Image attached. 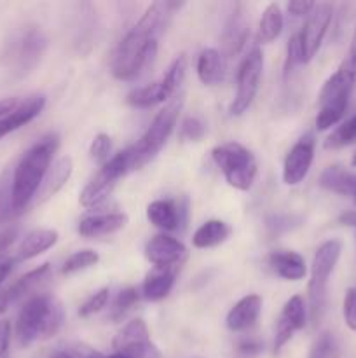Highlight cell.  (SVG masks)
Returning <instances> with one entry per match:
<instances>
[{"label": "cell", "instance_id": "obj_1", "mask_svg": "<svg viewBox=\"0 0 356 358\" xmlns=\"http://www.w3.org/2000/svg\"><path fill=\"white\" fill-rule=\"evenodd\" d=\"M58 145L59 136L56 133L45 135L17 161L13 171V205L17 213L24 212V208L30 205L34 196L40 189Z\"/></svg>", "mask_w": 356, "mask_h": 358}, {"label": "cell", "instance_id": "obj_2", "mask_svg": "<svg viewBox=\"0 0 356 358\" xmlns=\"http://www.w3.org/2000/svg\"><path fill=\"white\" fill-rule=\"evenodd\" d=\"M157 45L159 35L138 21L112 52L110 70L115 79L133 80L145 72L156 58Z\"/></svg>", "mask_w": 356, "mask_h": 358}, {"label": "cell", "instance_id": "obj_3", "mask_svg": "<svg viewBox=\"0 0 356 358\" xmlns=\"http://www.w3.org/2000/svg\"><path fill=\"white\" fill-rule=\"evenodd\" d=\"M65 313L58 299L47 294L30 297L17 315L16 338L21 346H30L38 339H49L61 329Z\"/></svg>", "mask_w": 356, "mask_h": 358}, {"label": "cell", "instance_id": "obj_4", "mask_svg": "<svg viewBox=\"0 0 356 358\" xmlns=\"http://www.w3.org/2000/svg\"><path fill=\"white\" fill-rule=\"evenodd\" d=\"M356 83V56L351 52L346 55L339 69L325 80L323 87L318 96V108L316 115V128L320 131L330 129L332 126L339 124L341 119L344 117L346 110L349 105V96Z\"/></svg>", "mask_w": 356, "mask_h": 358}, {"label": "cell", "instance_id": "obj_5", "mask_svg": "<svg viewBox=\"0 0 356 358\" xmlns=\"http://www.w3.org/2000/svg\"><path fill=\"white\" fill-rule=\"evenodd\" d=\"M181 108H184V96H175L173 100H170L164 105V108L157 112V115L150 122V126L143 133L142 138L128 149L131 171L145 166L149 161H152L161 152V149L166 145L171 133H173Z\"/></svg>", "mask_w": 356, "mask_h": 358}, {"label": "cell", "instance_id": "obj_6", "mask_svg": "<svg viewBox=\"0 0 356 358\" xmlns=\"http://www.w3.org/2000/svg\"><path fill=\"white\" fill-rule=\"evenodd\" d=\"M342 245L337 240H328L318 247L311 266L309 280V317L314 325L320 324L327 304V287L339 259H341Z\"/></svg>", "mask_w": 356, "mask_h": 358}, {"label": "cell", "instance_id": "obj_7", "mask_svg": "<svg viewBox=\"0 0 356 358\" xmlns=\"http://www.w3.org/2000/svg\"><path fill=\"white\" fill-rule=\"evenodd\" d=\"M212 157L230 187L250 191L258 171L257 159L250 149L237 142H225L212 150Z\"/></svg>", "mask_w": 356, "mask_h": 358}, {"label": "cell", "instance_id": "obj_8", "mask_svg": "<svg viewBox=\"0 0 356 358\" xmlns=\"http://www.w3.org/2000/svg\"><path fill=\"white\" fill-rule=\"evenodd\" d=\"M45 45H47V38L40 27H35V24L21 27L7 42L6 56L13 72L20 77L30 73L40 62Z\"/></svg>", "mask_w": 356, "mask_h": 358}, {"label": "cell", "instance_id": "obj_9", "mask_svg": "<svg viewBox=\"0 0 356 358\" xmlns=\"http://www.w3.org/2000/svg\"><path fill=\"white\" fill-rule=\"evenodd\" d=\"M129 171H131V166H129V150L126 149L122 152L112 156L101 166L96 177L82 189V192L79 196L80 205L84 208H96V206H100L101 203L110 198L119 178L128 175Z\"/></svg>", "mask_w": 356, "mask_h": 358}, {"label": "cell", "instance_id": "obj_10", "mask_svg": "<svg viewBox=\"0 0 356 358\" xmlns=\"http://www.w3.org/2000/svg\"><path fill=\"white\" fill-rule=\"evenodd\" d=\"M262 72H264V55L260 49H251L237 70L236 94L229 108L230 115H243L251 107L260 87Z\"/></svg>", "mask_w": 356, "mask_h": 358}, {"label": "cell", "instance_id": "obj_11", "mask_svg": "<svg viewBox=\"0 0 356 358\" xmlns=\"http://www.w3.org/2000/svg\"><path fill=\"white\" fill-rule=\"evenodd\" d=\"M332 16H334V6L332 3H314V9L311 10L306 23H304V28L299 31L307 62H311L316 56V52L320 51L328 27H330Z\"/></svg>", "mask_w": 356, "mask_h": 358}, {"label": "cell", "instance_id": "obj_12", "mask_svg": "<svg viewBox=\"0 0 356 358\" xmlns=\"http://www.w3.org/2000/svg\"><path fill=\"white\" fill-rule=\"evenodd\" d=\"M313 161L314 138L313 135H304L286 154L283 163V182L286 185H299L309 173Z\"/></svg>", "mask_w": 356, "mask_h": 358}, {"label": "cell", "instance_id": "obj_13", "mask_svg": "<svg viewBox=\"0 0 356 358\" xmlns=\"http://www.w3.org/2000/svg\"><path fill=\"white\" fill-rule=\"evenodd\" d=\"M187 255L185 245L170 234H156L145 245V257L154 268H177L187 259Z\"/></svg>", "mask_w": 356, "mask_h": 358}, {"label": "cell", "instance_id": "obj_14", "mask_svg": "<svg viewBox=\"0 0 356 358\" xmlns=\"http://www.w3.org/2000/svg\"><path fill=\"white\" fill-rule=\"evenodd\" d=\"M248 35H250V21H248L246 9L243 3H236L222 31V55L227 58L239 55L246 44Z\"/></svg>", "mask_w": 356, "mask_h": 358}, {"label": "cell", "instance_id": "obj_15", "mask_svg": "<svg viewBox=\"0 0 356 358\" xmlns=\"http://www.w3.org/2000/svg\"><path fill=\"white\" fill-rule=\"evenodd\" d=\"M51 278V266L42 264L38 268L31 269L30 273L21 276L16 283H13L7 289L0 290V315L6 313L14 303L21 301L23 297L30 296L35 290L40 289L47 280Z\"/></svg>", "mask_w": 356, "mask_h": 358}, {"label": "cell", "instance_id": "obj_16", "mask_svg": "<svg viewBox=\"0 0 356 358\" xmlns=\"http://www.w3.org/2000/svg\"><path fill=\"white\" fill-rule=\"evenodd\" d=\"M45 107V96L44 94H31L27 100L21 101L16 105L14 110H10L9 114L0 117V140L3 136L10 135L16 129L23 128L24 124L34 121Z\"/></svg>", "mask_w": 356, "mask_h": 358}, {"label": "cell", "instance_id": "obj_17", "mask_svg": "<svg viewBox=\"0 0 356 358\" xmlns=\"http://www.w3.org/2000/svg\"><path fill=\"white\" fill-rule=\"evenodd\" d=\"M262 304H264L262 303V297L257 296V294L244 296L227 313V329L232 332H243L246 329H250L258 320V317H260Z\"/></svg>", "mask_w": 356, "mask_h": 358}, {"label": "cell", "instance_id": "obj_18", "mask_svg": "<svg viewBox=\"0 0 356 358\" xmlns=\"http://www.w3.org/2000/svg\"><path fill=\"white\" fill-rule=\"evenodd\" d=\"M126 224H128L126 213H98V215H87L80 219L77 231L84 238L108 236V234L124 229Z\"/></svg>", "mask_w": 356, "mask_h": 358}, {"label": "cell", "instance_id": "obj_19", "mask_svg": "<svg viewBox=\"0 0 356 358\" xmlns=\"http://www.w3.org/2000/svg\"><path fill=\"white\" fill-rule=\"evenodd\" d=\"M267 264L271 266L276 275L288 282H299L307 275L306 261L297 252H272L267 257Z\"/></svg>", "mask_w": 356, "mask_h": 358}, {"label": "cell", "instance_id": "obj_20", "mask_svg": "<svg viewBox=\"0 0 356 358\" xmlns=\"http://www.w3.org/2000/svg\"><path fill=\"white\" fill-rule=\"evenodd\" d=\"M175 269L177 268H154L143 282V297L150 303H157V301L168 297L175 285V278H177Z\"/></svg>", "mask_w": 356, "mask_h": 358}, {"label": "cell", "instance_id": "obj_21", "mask_svg": "<svg viewBox=\"0 0 356 358\" xmlns=\"http://www.w3.org/2000/svg\"><path fill=\"white\" fill-rule=\"evenodd\" d=\"M225 76V59L222 51L208 48L198 58V77L205 86H216Z\"/></svg>", "mask_w": 356, "mask_h": 358}, {"label": "cell", "instance_id": "obj_22", "mask_svg": "<svg viewBox=\"0 0 356 358\" xmlns=\"http://www.w3.org/2000/svg\"><path fill=\"white\" fill-rule=\"evenodd\" d=\"M58 231L54 229H37L27 234L23 241H21L20 248H17V261H30V259L37 257V255L44 254L49 248L54 247L58 243Z\"/></svg>", "mask_w": 356, "mask_h": 358}, {"label": "cell", "instance_id": "obj_23", "mask_svg": "<svg viewBox=\"0 0 356 358\" xmlns=\"http://www.w3.org/2000/svg\"><path fill=\"white\" fill-rule=\"evenodd\" d=\"M150 343L149 329H147L145 322L142 318L128 322L124 327L119 331V334L114 338V350L121 355L131 352V350L138 348V346Z\"/></svg>", "mask_w": 356, "mask_h": 358}, {"label": "cell", "instance_id": "obj_24", "mask_svg": "<svg viewBox=\"0 0 356 358\" xmlns=\"http://www.w3.org/2000/svg\"><path fill=\"white\" fill-rule=\"evenodd\" d=\"M320 185L335 194L356 198V171H349L342 166H328L320 175Z\"/></svg>", "mask_w": 356, "mask_h": 358}, {"label": "cell", "instance_id": "obj_25", "mask_svg": "<svg viewBox=\"0 0 356 358\" xmlns=\"http://www.w3.org/2000/svg\"><path fill=\"white\" fill-rule=\"evenodd\" d=\"M73 171V163L68 156H63L49 168L47 175H45L44 182H42L40 189H38V196H40V201L49 199L51 196H54L63 185L68 182L70 175Z\"/></svg>", "mask_w": 356, "mask_h": 358}, {"label": "cell", "instance_id": "obj_26", "mask_svg": "<svg viewBox=\"0 0 356 358\" xmlns=\"http://www.w3.org/2000/svg\"><path fill=\"white\" fill-rule=\"evenodd\" d=\"M147 219L163 231H175L180 224V210L170 199H156L147 206Z\"/></svg>", "mask_w": 356, "mask_h": 358}, {"label": "cell", "instance_id": "obj_27", "mask_svg": "<svg viewBox=\"0 0 356 358\" xmlns=\"http://www.w3.org/2000/svg\"><path fill=\"white\" fill-rule=\"evenodd\" d=\"M230 233H232V229H230L229 224H225L223 220H206V222L195 231L194 236H192V245H194L195 248L218 247L220 243H223V241L230 236Z\"/></svg>", "mask_w": 356, "mask_h": 358}, {"label": "cell", "instance_id": "obj_28", "mask_svg": "<svg viewBox=\"0 0 356 358\" xmlns=\"http://www.w3.org/2000/svg\"><path fill=\"white\" fill-rule=\"evenodd\" d=\"M170 98L171 94L168 93L164 84L161 83V80H157V83L149 84V86H143L131 91V93L128 94V98H126V101L135 108H150L163 103V101L170 100Z\"/></svg>", "mask_w": 356, "mask_h": 358}, {"label": "cell", "instance_id": "obj_29", "mask_svg": "<svg viewBox=\"0 0 356 358\" xmlns=\"http://www.w3.org/2000/svg\"><path fill=\"white\" fill-rule=\"evenodd\" d=\"M283 27H285V20H283L281 7L274 2L269 3L262 13L260 24H258V42L269 44V42L276 41L281 35Z\"/></svg>", "mask_w": 356, "mask_h": 358}, {"label": "cell", "instance_id": "obj_30", "mask_svg": "<svg viewBox=\"0 0 356 358\" xmlns=\"http://www.w3.org/2000/svg\"><path fill=\"white\" fill-rule=\"evenodd\" d=\"M279 318H281L283 322H286V324L292 325V327L295 329V332L302 331L307 324V308L302 297L300 296L290 297V299L285 303V306H283L281 317Z\"/></svg>", "mask_w": 356, "mask_h": 358}, {"label": "cell", "instance_id": "obj_31", "mask_svg": "<svg viewBox=\"0 0 356 358\" xmlns=\"http://www.w3.org/2000/svg\"><path fill=\"white\" fill-rule=\"evenodd\" d=\"M356 142V114L351 115L348 121L342 122L341 126L332 131V135L328 136L325 147L327 149H342L346 145H351Z\"/></svg>", "mask_w": 356, "mask_h": 358}, {"label": "cell", "instance_id": "obj_32", "mask_svg": "<svg viewBox=\"0 0 356 358\" xmlns=\"http://www.w3.org/2000/svg\"><path fill=\"white\" fill-rule=\"evenodd\" d=\"M20 213L13 205V173L6 171L0 177V222L13 220Z\"/></svg>", "mask_w": 356, "mask_h": 358}, {"label": "cell", "instance_id": "obj_33", "mask_svg": "<svg viewBox=\"0 0 356 358\" xmlns=\"http://www.w3.org/2000/svg\"><path fill=\"white\" fill-rule=\"evenodd\" d=\"M185 72H187V58H185V55H178L177 58L171 62L170 69L166 70L163 79H161V83L164 84V87H166L168 93H170L171 96L177 93L180 84L184 83Z\"/></svg>", "mask_w": 356, "mask_h": 358}, {"label": "cell", "instance_id": "obj_34", "mask_svg": "<svg viewBox=\"0 0 356 358\" xmlns=\"http://www.w3.org/2000/svg\"><path fill=\"white\" fill-rule=\"evenodd\" d=\"M98 261H100V255H98V252L79 250L66 259L65 264H63V268H61V273L63 275H72V273L82 271V269L91 268V266H96Z\"/></svg>", "mask_w": 356, "mask_h": 358}, {"label": "cell", "instance_id": "obj_35", "mask_svg": "<svg viewBox=\"0 0 356 358\" xmlns=\"http://www.w3.org/2000/svg\"><path fill=\"white\" fill-rule=\"evenodd\" d=\"M309 358H339V345L334 334L323 332L321 336H318L313 348H311Z\"/></svg>", "mask_w": 356, "mask_h": 358}, {"label": "cell", "instance_id": "obj_36", "mask_svg": "<svg viewBox=\"0 0 356 358\" xmlns=\"http://www.w3.org/2000/svg\"><path fill=\"white\" fill-rule=\"evenodd\" d=\"M307 63L306 55H304L302 42H300V35L295 34L290 37L288 45H286V63H285V76H288L295 66Z\"/></svg>", "mask_w": 356, "mask_h": 358}, {"label": "cell", "instance_id": "obj_37", "mask_svg": "<svg viewBox=\"0 0 356 358\" xmlns=\"http://www.w3.org/2000/svg\"><path fill=\"white\" fill-rule=\"evenodd\" d=\"M108 297H110V289H108V287H103V289H100L98 292H94L93 296H89L84 301L82 306L79 308V315L86 318L94 313H100V311L107 306Z\"/></svg>", "mask_w": 356, "mask_h": 358}, {"label": "cell", "instance_id": "obj_38", "mask_svg": "<svg viewBox=\"0 0 356 358\" xmlns=\"http://www.w3.org/2000/svg\"><path fill=\"white\" fill-rule=\"evenodd\" d=\"M138 290L129 287L119 292L117 299H115L114 308H112V317L114 318H122L136 303H138Z\"/></svg>", "mask_w": 356, "mask_h": 358}, {"label": "cell", "instance_id": "obj_39", "mask_svg": "<svg viewBox=\"0 0 356 358\" xmlns=\"http://www.w3.org/2000/svg\"><path fill=\"white\" fill-rule=\"evenodd\" d=\"M110 150H112V138L107 133H98L93 138L89 147V154L94 161L98 163H107L110 159Z\"/></svg>", "mask_w": 356, "mask_h": 358}, {"label": "cell", "instance_id": "obj_40", "mask_svg": "<svg viewBox=\"0 0 356 358\" xmlns=\"http://www.w3.org/2000/svg\"><path fill=\"white\" fill-rule=\"evenodd\" d=\"M205 133H206V124L199 117H194V115H191V117H187L184 122H181L180 136L184 140L199 142V140L205 136Z\"/></svg>", "mask_w": 356, "mask_h": 358}, {"label": "cell", "instance_id": "obj_41", "mask_svg": "<svg viewBox=\"0 0 356 358\" xmlns=\"http://www.w3.org/2000/svg\"><path fill=\"white\" fill-rule=\"evenodd\" d=\"M344 320L346 325L356 332V287L348 289L344 297Z\"/></svg>", "mask_w": 356, "mask_h": 358}, {"label": "cell", "instance_id": "obj_42", "mask_svg": "<svg viewBox=\"0 0 356 358\" xmlns=\"http://www.w3.org/2000/svg\"><path fill=\"white\" fill-rule=\"evenodd\" d=\"M297 217H288V215H271L265 220V226L271 233H283V231H288L292 227L297 226Z\"/></svg>", "mask_w": 356, "mask_h": 358}, {"label": "cell", "instance_id": "obj_43", "mask_svg": "<svg viewBox=\"0 0 356 358\" xmlns=\"http://www.w3.org/2000/svg\"><path fill=\"white\" fill-rule=\"evenodd\" d=\"M10 336H13L10 322L0 320V358H9Z\"/></svg>", "mask_w": 356, "mask_h": 358}, {"label": "cell", "instance_id": "obj_44", "mask_svg": "<svg viewBox=\"0 0 356 358\" xmlns=\"http://www.w3.org/2000/svg\"><path fill=\"white\" fill-rule=\"evenodd\" d=\"M17 238V227H9V229H3L0 233V255H3V252L9 250L10 245L16 241Z\"/></svg>", "mask_w": 356, "mask_h": 358}, {"label": "cell", "instance_id": "obj_45", "mask_svg": "<svg viewBox=\"0 0 356 358\" xmlns=\"http://www.w3.org/2000/svg\"><path fill=\"white\" fill-rule=\"evenodd\" d=\"M314 9V2H290L288 10L292 13V16L300 17V16H309L311 10Z\"/></svg>", "mask_w": 356, "mask_h": 358}, {"label": "cell", "instance_id": "obj_46", "mask_svg": "<svg viewBox=\"0 0 356 358\" xmlns=\"http://www.w3.org/2000/svg\"><path fill=\"white\" fill-rule=\"evenodd\" d=\"M237 350L243 355H258L262 352V343L257 339H244L237 345Z\"/></svg>", "mask_w": 356, "mask_h": 358}, {"label": "cell", "instance_id": "obj_47", "mask_svg": "<svg viewBox=\"0 0 356 358\" xmlns=\"http://www.w3.org/2000/svg\"><path fill=\"white\" fill-rule=\"evenodd\" d=\"M14 259L7 257V255H0V285L7 280V276L13 273Z\"/></svg>", "mask_w": 356, "mask_h": 358}, {"label": "cell", "instance_id": "obj_48", "mask_svg": "<svg viewBox=\"0 0 356 358\" xmlns=\"http://www.w3.org/2000/svg\"><path fill=\"white\" fill-rule=\"evenodd\" d=\"M339 224L348 227H356V210H348V212L339 215Z\"/></svg>", "mask_w": 356, "mask_h": 358}, {"label": "cell", "instance_id": "obj_49", "mask_svg": "<svg viewBox=\"0 0 356 358\" xmlns=\"http://www.w3.org/2000/svg\"><path fill=\"white\" fill-rule=\"evenodd\" d=\"M16 105H17L16 98H3V100H0V117H3V115L9 114L10 110H14Z\"/></svg>", "mask_w": 356, "mask_h": 358}, {"label": "cell", "instance_id": "obj_50", "mask_svg": "<svg viewBox=\"0 0 356 358\" xmlns=\"http://www.w3.org/2000/svg\"><path fill=\"white\" fill-rule=\"evenodd\" d=\"M348 52H351L353 56H356V30H355V35H353V42H351V45H349Z\"/></svg>", "mask_w": 356, "mask_h": 358}, {"label": "cell", "instance_id": "obj_51", "mask_svg": "<svg viewBox=\"0 0 356 358\" xmlns=\"http://www.w3.org/2000/svg\"><path fill=\"white\" fill-rule=\"evenodd\" d=\"M51 358H72L68 355V353H65V352H58V353H54V355H52Z\"/></svg>", "mask_w": 356, "mask_h": 358}, {"label": "cell", "instance_id": "obj_52", "mask_svg": "<svg viewBox=\"0 0 356 358\" xmlns=\"http://www.w3.org/2000/svg\"><path fill=\"white\" fill-rule=\"evenodd\" d=\"M351 164H353V166H355V168H356V152H355V154H353V159H351Z\"/></svg>", "mask_w": 356, "mask_h": 358}, {"label": "cell", "instance_id": "obj_53", "mask_svg": "<svg viewBox=\"0 0 356 358\" xmlns=\"http://www.w3.org/2000/svg\"><path fill=\"white\" fill-rule=\"evenodd\" d=\"M355 203H356V198H355Z\"/></svg>", "mask_w": 356, "mask_h": 358}]
</instances>
